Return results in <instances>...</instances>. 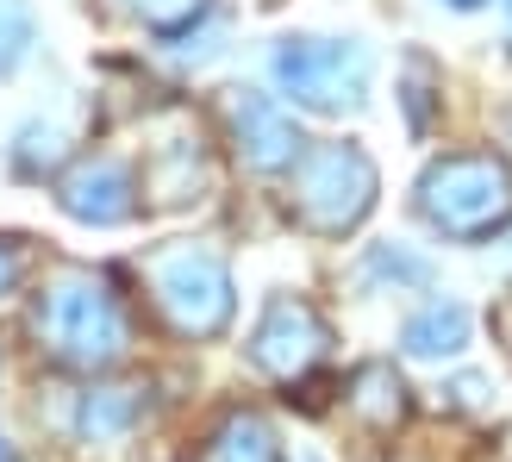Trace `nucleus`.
I'll return each instance as SVG.
<instances>
[{
	"label": "nucleus",
	"mask_w": 512,
	"mask_h": 462,
	"mask_svg": "<svg viewBox=\"0 0 512 462\" xmlns=\"http://www.w3.org/2000/svg\"><path fill=\"white\" fill-rule=\"evenodd\" d=\"M369 275H406V281H425V263H419V256H400V250H375V256H369Z\"/></svg>",
	"instance_id": "nucleus-18"
},
{
	"label": "nucleus",
	"mask_w": 512,
	"mask_h": 462,
	"mask_svg": "<svg viewBox=\"0 0 512 462\" xmlns=\"http://www.w3.org/2000/svg\"><path fill=\"white\" fill-rule=\"evenodd\" d=\"M213 462H281L275 450V431L256 419V413H232L219 431V444H213Z\"/></svg>",
	"instance_id": "nucleus-13"
},
{
	"label": "nucleus",
	"mask_w": 512,
	"mask_h": 462,
	"mask_svg": "<svg viewBox=\"0 0 512 462\" xmlns=\"http://www.w3.org/2000/svg\"><path fill=\"white\" fill-rule=\"evenodd\" d=\"M500 7H506V19H512V0H500Z\"/></svg>",
	"instance_id": "nucleus-23"
},
{
	"label": "nucleus",
	"mask_w": 512,
	"mask_h": 462,
	"mask_svg": "<svg viewBox=\"0 0 512 462\" xmlns=\"http://www.w3.org/2000/svg\"><path fill=\"white\" fill-rule=\"evenodd\" d=\"M500 331H506V338H512V306H506V313H500Z\"/></svg>",
	"instance_id": "nucleus-21"
},
{
	"label": "nucleus",
	"mask_w": 512,
	"mask_h": 462,
	"mask_svg": "<svg viewBox=\"0 0 512 462\" xmlns=\"http://www.w3.org/2000/svg\"><path fill=\"white\" fill-rule=\"evenodd\" d=\"M450 7H481V0H450Z\"/></svg>",
	"instance_id": "nucleus-22"
},
{
	"label": "nucleus",
	"mask_w": 512,
	"mask_h": 462,
	"mask_svg": "<svg viewBox=\"0 0 512 462\" xmlns=\"http://www.w3.org/2000/svg\"><path fill=\"white\" fill-rule=\"evenodd\" d=\"M32 38H38L32 7H25V0H0V75L19 69V57L32 50Z\"/></svg>",
	"instance_id": "nucleus-14"
},
{
	"label": "nucleus",
	"mask_w": 512,
	"mask_h": 462,
	"mask_svg": "<svg viewBox=\"0 0 512 462\" xmlns=\"http://www.w3.org/2000/svg\"><path fill=\"white\" fill-rule=\"evenodd\" d=\"M350 413L375 431H394L406 419V381L394 375V363H363L350 375Z\"/></svg>",
	"instance_id": "nucleus-11"
},
{
	"label": "nucleus",
	"mask_w": 512,
	"mask_h": 462,
	"mask_svg": "<svg viewBox=\"0 0 512 462\" xmlns=\"http://www.w3.org/2000/svg\"><path fill=\"white\" fill-rule=\"evenodd\" d=\"M38 338L69 369H107L125 356V313L94 275H57L38 294Z\"/></svg>",
	"instance_id": "nucleus-2"
},
{
	"label": "nucleus",
	"mask_w": 512,
	"mask_h": 462,
	"mask_svg": "<svg viewBox=\"0 0 512 462\" xmlns=\"http://www.w3.org/2000/svg\"><path fill=\"white\" fill-rule=\"evenodd\" d=\"M232 144H238V157L250 169H263V175L294 169L306 157V138H300L294 113L281 107L275 94H256V88H238L232 94Z\"/></svg>",
	"instance_id": "nucleus-7"
},
{
	"label": "nucleus",
	"mask_w": 512,
	"mask_h": 462,
	"mask_svg": "<svg viewBox=\"0 0 512 462\" xmlns=\"http://www.w3.org/2000/svg\"><path fill=\"white\" fill-rule=\"evenodd\" d=\"M63 163V132L57 125H25L19 132V175H44Z\"/></svg>",
	"instance_id": "nucleus-15"
},
{
	"label": "nucleus",
	"mask_w": 512,
	"mask_h": 462,
	"mask_svg": "<svg viewBox=\"0 0 512 462\" xmlns=\"http://www.w3.org/2000/svg\"><path fill=\"white\" fill-rule=\"evenodd\" d=\"M150 294H157V313L182 338H213L232 319V269L213 250H194V244L150 256Z\"/></svg>",
	"instance_id": "nucleus-5"
},
{
	"label": "nucleus",
	"mask_w": 512,
	"mask_h": 462,
	"mask_svg": "<svg viewBox=\"0 0 512 462\" xmlns=\"http://www.w3.org/2000/svg\"><path fill=\"white\" fill-rule=\"evenodd\" d=\"M325 344H331V325L319 319V306L281 294V300H269V313L250 331V363L275 381H300L325 356Z\"/></svg>",
	"instance_id": "nucleus-6"
},
{
	"label": "nucleus",
	"mask_w": 512,
	"mask_h": 462,
	"mask_svg": "<svg viewBox=\"0 0 512 462\" xmlns=\"http://www.w3.org/2000/svg\"><path fill=\"white\" fill-rule=\"evenodd\" d=\"M400 344H406V356H419V363L456 356V350L469 344V306H463V300H431L419 319H406Z\"/></svg>",
	"instance_id": "nucleus-9"
},
{
	"label": "nucleus",
	"mask_w": 512,
	"mask_h": 462,
	"mask_svg": "<svg viewBox=\"0 0 512 462\" xmlns=\"http://www.w3.org/2000/svg\"><path fill=\"white\" fill-rule=\"evenodd\" d=\"M0 462H13V444H7V431H0Z\"/></svg>",
	"instance_id": "nucleus-20"
},
{
	"label": "nucleus",
	"mask_w": 512,
	"mask_h": 462,
	"mask_svg": "<svg viewBox=\"0 0 512 462\" xmlns=\"http://www.w3.org/2000/svg\"><path fill=\"white\" fill-rule=\"evenodd\" d=\"M132 7H138L150 25H157V32H182V25L200 19V13L213 7V0H132Z\"/></svg>",
	"instance_id": "nucleus-16"
},
{
	"label": "nucleus",
	"mask_w": 512,
	"mask_h": 462,
	"mask_svg": "<svg viewBox=\"0 0 512 462\" xmlns=\"http://www.w3.org/2000/svg\"><path fill=\"white\" fill-rule=\"evenodd\" d=\"M381 175L369 163L363 144H306V157L294 163V188L288 207L306 231H325V238H344L369 219Z\"/></svg>",
	"instance_id": "nucleus-3"
},
{
	"label": "nucleus",
	"mask_w": 512,
	"mask_h": 462,
	"mask_svg": "<svg viewBox=\"0 0 512 462\" xmlns=\"http://www.w3.org/2000/svg\"><path fill=\"white\" fill-rule=\"evenodd\" d=\"M19 269H25V250H19L13 238H0V294L19 288Z\"/></svg>",
	"instance_id": "nucleus-19"
},
{
	"label": "nucleus",
	"mask_w": 512,
	"mask_h": 462,
	"mask_svg": "<svg viewBox=\"0 0 512 462\" xmlns=\"http://www.w3.org/2000/svg\"><path fill=\"white\" fill-rule=\"evenodd\" d=\"M431 82H438V75H431L425 57L406 63V119H413V132H425V125H431Z\"/></svg>",
	"instance_id": "nucleus-17"
},
{
	"label": "nucleus",
	"mask_w": 512,
	"mask_h": 462,
	"mask_svg": "<svg viewBox=\"0 0 512 462\" xmlns=\"http://www.w3.org/2000/svg\"><path fill=\"white\" fill-rule=\"evenodd\" d=\"M138 413H144V388H100V394L82 400V438L88 444H113V438H125V431L138 425Z\"/></svg>",
	"instance_id": "nucleus-12"
},
{
	"label": "nucleus",
	"mask_w": 512,
	"mask_h": 462,
	"mask_svg": "<svg viewBox=\"0 0 512 462\" xmlns=\"http://www.w3.org/2000/svg\"><path fill=\"white\" fill-rule=\"evenodd\" d=\"M57 200H63V213L82 219V225H125L138 213V175L113 157H82L57 182Z\"/></svg>",
	"instance_id": "nucleus-8"
},
{
	"label": "nucleus",
	"mask_w": 512,
	"mask_h": 462,
	"mask_svg": "<svg viewBox=\"0 0 512 462\" xmlns=\"http://www.w3.org/2000/svg\"><path fill=\"white\" fill-rule=\"evenodd\" d=\"M419 213L444 238H494L512 219V169L488 157V150L438 157L419 175Z\"/></svg>",
	"instance_id": "nucleus-1"
},
{
	"label": "nucleus",
	"mask_w": 512,
	"mask_h": 462,
	"mask_svg": "<svg viewBox=\"0 0 512 462\" xmlns=\"http://www.w3.org/2000/svg\"><path fill=\"white\" fill-rule=\"evenodd\" d=\"M144 188L157 194V207H188V200H200V188H207V157L175 138V144H163L157 157H150Z\"/></svg>",
	"instance_id": "nucleus-10"
},
{
	"label": "nucleus",
	"mask_w": 512,
	"mask_h": 462,
	"mask_svg": "<svg viewBox=\"0 0 512 462\" xmlns=\"http://www.w3.org/2000/svg\"><path fill=\"white\" fill-rule=\"evenodd\" d=\"M275 82L306 113H356L369 100V50L356 38H281Z\"/></svg>",
	"instance_id": "nucleus-4"
}]
</instances>
